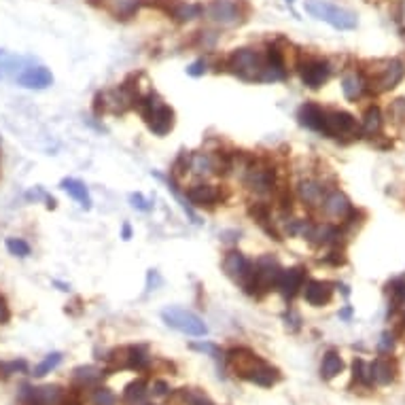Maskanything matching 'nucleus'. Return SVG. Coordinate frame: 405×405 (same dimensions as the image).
Here are the masks:
<instances>
[{
	"label": "nucleus",
	"instance_id": "58836bf2",
	"mask_svg": "<svg viewBox=\"0 0 405 405\" xmlns=\"http://www.w3.org/2000/svg\"><path fill=\"white\" fill-rule=\"evenodd\" d=\"M7 248H9L11 255H15V257H28L30 255V244L26 240H22V238H9L7 240Z\"/></svg>",
	"mask_w": 405,
	"mask_h": 405
},
{
	"label": "nucleus",
	"instance_id": "dca6fc26",
	"mask_svg": "<svg viewBox=\"0 0 405 405\" xmlns=\"http://www.w3.org/2000/svg\"><path fill=\"white\" fill-rule=\"evenodd\" d=\"M303 282H306V270L303 268H289V270L280 272V278L276 282V291L284 299H293L303 289Z\"/></svg>",
	"mask_w": 405,
	"mask_h": 405
},
{
	"label": "nucleus",
	"instance_id": "b1692460",
	"mask_svg": "<svg viewBox=\"0 0 405 405\" xmlns=\"http://www.w3.org/2000/svg\"><path fill=\"white\" fill-rule=\"evenodd\" d=\"M142 5H144L142 0H109V3H107L109 13H111L115 20H121V22L132 20V17L138 13V9H140Z\"/></svg>",
	"mask_w": 405,
	"mask_h": 405
},
{
	"label": "nucleus",
	"instance_id": "8fccbe9b",
	"mask_svg": "<svg viewBox=\"0 0 405 405\" xmlns=\"http://www.w3.org/2000/svg\"><path fill=\"white\" fill-rule=\"evenodd\" d=\"M153 395H158V397H166V395H170V386H168V382H164V380H155V382H153Z\"/></svg>",
	"mask_w": 405,
	"mask_h": 405
},
{
	"label": "nucleus",
	"instance_id": "e433bc0d",
	"mask_svg": "<svg viewBox=\"0 0 405 405\" xmlns=\"http://www.w3.org/2000/svg\"><path fill=\"white\" fill-rule=\"evenodd\" d=\"M91 405H117V397L111 388L95 386L91 392Z\"/></svg>",
	"mask_w": 405,
	"mask_h": 405
},
{
	"label": "nucleus",
	"instance_id": "0eeeda50",
	"mask_svg": "<svg viewBox=\"0 0 405 405\" xmlns=\"http://www.w3.org/2000/svg\"><path fill=\"white\" fill-rule=\"evenodd\" d=\"M244 185L257 195H270L276 191V170L268 162H248L244 166Z\"/></svg>",
	"mask_w": 405,
	"mask_h": 405
},
{
	"label": "nucleus",
	"instance_id": "bb28decb",
	"mask_svg": "<svg viewBox=\"0 0 405 405\" xmlns=\"http://www.w3.org/2000/svg\"><path fill=\"white\" fill-rule=\"evenodd\" d=\"M280 380H282V374H280V369L272 367L270 363L261 365V367H259L255 374H252V376L248 378V382L257 384V386H266V388H270V386L278 384Z\"/></svg>",
	"mask_w": 405,
	"mask_h": 405
},
{
	"label": "nucleus",
	"instance_id": "9b49d317",
	"mask_svg": "<svg viewBox=\"0 0 405 405\" xmlns=\"http://www.w3.org/2000/svg\"><path fill=\"white\" fill-rule=\"evenodd\" d=\"M297 70H299V77H301V83L310 87V89H319L323 87L329 77H331V66L327 60L323 58H306L297 64Z\"/></svg>",
	"mask_w": 405,
	"mask_h": 405
},
{
	"label": "nucleus",
	"instance_id": "aec40b11",
	"mask_svg": "<svg viewBox=\"0 0 405 405\" xmlns=\"http://www.w3.org/2000/svg\"><path fill=\"white\" fill-rule=\"evenodd\" d=\"M297 119L303 128H308L312 132H321L323 134V125H325V109H321L314 102H306L301 105L297 111Z\"/></svg>",
	"mask_w": 405,
	"mask_h": 405
},
{
	"label": "nucleus",
	"instance_id": "4c0bfd02",
	"mask_svg": "<svg viewBox=\"0 0 405 405\" xmlns=\"http://www.w3.org/2000/svg\"><path fill=\"white\" fill-rule=\"evenodd\" d=\"M388 119L395 123V125H401L405 123V98H397L388 105Z\"/></svg>",
	"mask_w": 405,
	"mask_h": 405
},
{
	"label": "nucleus",
	"instance_id": "4be33fe9",
	"mask_svg": "<svg viewBox=\"0 0 405 405\" xmlns=\"http://www.w3.org/2000/svg\"><path fill=\"white\" fill-rule=\"evenodd\" d=\"M342 91L346 95V100L354 102V100H359L365 91H367V83L363 79V75L359 70H350L342 77Z\"/></svg>",
	"mask_w": 405,
	"mask_h": 405
},
{
	"label": "nucleus",
	"instance_id": "f257e3e1",
	"mask_svg": "<svg viewBox=\"0 0 405 405\" xmlns=\"http://www.w3.org/2000/svg\"><path fill=\"white\" fill-rule=\"evenodd\" d=\"M136 107L140 109L142 119L146 121L148 130L153 132L155 136H166L168 132H172L174 128V111L164 102V100L158 93H146V95H138Z\"/></svg>",
	"mask_w": 405,
	"mask_h": 405
},
{
	"label": "nucleus",
	"instance_id": "f03ea898",
	"mask_svg": "<svg viewBox=\"0 0 405 405\" xmlns=\"http://www.w3.org/2000/svg\"><path fill=\"white\" fill-rule=\"evenodd\" d=\"M369 66L372 68H361L359 72L363 75L367 87H372L378 93L395 89L403 81V77H405V64L401 60H397V58L376 60Z\"/></svg>",
	"mask_w": 405,
	"mask_h": 405
},
{
	"label": "nucleus",
	"instance_id": "5fc2aeb1",
	"mask_svg": "<svg viewBox=\"0 0 405 405\" xmlns=\"http://www.w3.org/2000/svg\"><path fill=\"white\" fill-rule=\"evenodd\" d=\"M293 3H295V0H286V5H289V7H293Z\"/></svg>",
	"mask_w": 405,
	"mask_h": 405
},
{
	"label": "nucleus",
	"instance_id": "49530a36",
	"mask_svg": "<svg viewBox=\"0 0 405 405\" xmlns=\"http://www.w3.org/2000/svg\"><path fill=\"white\" fill-rule=\"evenodd\" d=\"M199 34V45L204 47V49H213L217 45V34L215 32H197Z\"/></svg>",
	"mask_w": 405,
	"mask_h": 405
},
{
	"label": "nucleus",
	"instance_id": "393cba45",
	"mask_svg": "<svg viewBox=\"0 0 405 405\" xmlns=\"http://www.w3.org/2000/svg\"><path fill=\"white\" fill-rule=\"evenodd\" d=\"M204 13V7L197 5V3H185V0H178V3L172 7L170 15L178 22V24H187V22H193L197 17H201Z\"/></svg>",
	"mask_w": 405,
	"mask_h": 405
},
{
	"label": "nucleus",
	"instance_id": "603ef678",
	"mask_svg": "<svg viewBox=\"0 0 405 405\" xmlns=\"http://www.w3.org/2000/svg\"><path fill=\"white\" fill-rule=\"evenodd\" d=\"M350 316H352V308H350V306H346V308H344V310L339 312V319H344V321H348Z\"/></svg>",
	"mask_w": 405,
	"mask_h": 405
},
{
	"label": "nucleus",
	"instance_id": "09e8293b",
	"mask_svg": "<svg viewBox=\"0 0 405 405\" xmlns=\"http://www.w3.org/2000/svg\"><path fill=\"white\" fill-rule=\"evenodd\" d=\"M187 72L191 75V77H201L206 72V62L204 60H197V62H193L189 68H187Z\"/></svg>",
	"mask_w": 405,
	"mask_h": 405
},
{
	"label": "nucleus",
	"instance_id": "423d86ee",
	"mask_svg": "<svg viewBox=\"0 0 405 405\" xmlns=\"http://www.w3.org/2000/svg\"><path fill=\"white\" fill-rule=\"evenodd\" d=\"M204 15L221 28H236L246 20V5L240 0H213L204 9Z\"/></svg>",
	"mask_w": 405,
	"mask_h": 405
},
{
	"label": "nucleus",
	"instance_id": "f3484780",
	"mask_svg": "<svg viewBox=\"0 0 405 405\" xmlns=\"http://www.w3.org/2000/svg\"><path fill=\"white\" fill-rule=\"evenodd\" d=\"M297 195L299 199L303 201V206H308V208H316L323 204V199L327 195V189L323 183L314 181V178H306V181H301L299 187H297Z\"/></svg>",
	"mask_w": 405,
	"mask_h": 405
},
{
	"label": "nucleus",
	"instance_id": "2eb2a0df",
	"mask_svg": "<svg viewBox=\"0 0 405 405\" xmlns=\"http://www.w3.org/2000/svg\"><path fill=\"white\" fill-rule=\"evenodd\" d=\"M250 268H252V263L244 257V252H240V250H229L227 255L223 257V272L231 280L240 282V286L250 276Z\"/></svg>",
	"mask_w": 405,
	"mask_h": 405
},
{
	"label": "nucleus",
	"instance_id": "a878e982",
	"mask_svg": "<svg viewBox=\"0 0 405 405\" xmlns=\"http://www.w3.org/2000/svg\"><path fill=\"white\" fill-rule=\"evenodd\" d=\"M342 372H344V361L339 357V352L337 350H327L325 357H323V363H321V376L325 380H333Z\"/></svg>",
	"mask_w": 405,
	"mask_h": 405
},
{
	"label": "nucleus",
	"instance_id": "ea45409f",
	"mask_svg": "<svg viewBox=\"0 0 405 405\" xmlns=\"http://www.w3.org/2000/svg\"><path fill=\"white\" fill-rule=\"evenodd\" d=\"M15 405H40L36 395H34V388L32 386H24L15 399Z\"/></svg>",
	"mask_w": 405,
	"mask_h": 405
},
{
	"label": "nucleus",
	"instance_id": "72a5a7b5",
	"mask_svg": "<svg viewBox=\"0 0 405 405\" xmlns=\"http://www.w3.org/2000/svg\"><path fill=\"white\" fill-rule=\"evenodd\" d=\"M34 395L38 399L40 405H60L62 403V397H64V390L60 386H40V388H34Z\"/></svg>",
	"mask_w": 405,
	"mask_h": 405
},
{
	"label": "nucleus",
	"instance_id": "c9c22d12",
	"mask_svg": "<svg viewBox=\"0 0 405 405\" xmlns=\"http://www.w3.org/2000/svg\"><path fill=\"white\" fill-rule=\"evenodd\" d=\"M60 363H62V354H60V352H52V354H47L45 361H43V363H38V365L34 367L32 376H34V378H43V376H47V374H52V372H54Z\"/></svg>",
	"mask_w": 405,
	"mask_h": 405
},
{
	"label": "nucleus",
	"instance_id": "f704fd0d",
	"mask_svg": "<svg viewBox=\"0 0 405 405\" xmlns=\"http://www.w3.org/2000/svg\"><path fill=\"white\" fill-rule=\"evenodd\" d=\"M386 295L390 297L392 310L403 308L405 306V278H392L386 284Z\"/></svg>",
	"mask_w": 405,
	"mask_h": 405
},
{
	"label": "nucleus",
	"instance_id": "6e6552de",
	"mask_svg": "<svg viewBox=\"0 0 405 405\" xmlns=\"http://www.w3.org/2000/svg\"><path fill=\"white\" fill-rule=\"evenodd\" d=\"M223 359H225L227 369L242 380H248L261 365H266V361L259 357V354L248 350V348H231L229 352H225Z\"/></svg>",
	"mask_w": 405,
	"mask_h": 405
},
{
	"label": "nucleus",
	"instance_id": "de8ad7c7",
	"mask_svg": "<svg viewBox=\"0 0 405 405\" xmlns=\"http://www.w3.org/2000/svg\"><path fill=\"white\" fill-rule=\"evenodd\" d=\"M325 261H327V263H331V266H342V263L346 261L344 250H337V248H335V250H331L329 255L325 257Z\"/></svg>",
	"mask_w": 405,
	"mask_h": 405
},
{
	"label": "nucleus",
	"instance_id": "c03bdc74",
	"mask_svg": "<svg viewBox=\"0 0 405 405\" xmlns=\"http://www.w3.org/2000/svg\"><path fill=\"white\" fill-rule=\"evenodd\" d=\"M193 350H201V352H208V354H213V357L219 361V359H223V352L215 346V344H193L191 346Z\"/></svg>",
	"mask_w": 405,
	"mask_h": 405
},
{
	"label": "nucleus",
	"instance_id": "412c9836",
	"mask_svg": "<svg viewBox=\"0 0 405 405\" xmlns=\"http://www.w3.org/2000/svg\"><path fill=\"white\" fill-rule=\"evenodd\" d=\"M170 405H215V403L199 388H178L170 392Z\"/></svg>",
	"mask_w": 405,
	"mask_h": 405
},
{
	"label": "nucleus",
	"instance_id": "a18cd8bd",
	"mask_svg": "<svg viewBox=\"0 0 405 405\" xmlns=\"http://www.w3.org/2000/svg\"><path fill=\"white\" fill-rule=\"evenodd\" d=\"M11 321V310H9V303L5 299V295L0 293V325H7Z\"/></svg>",
	"mask_w": 405,
	"mask_h": 405
},
{
	"label": "nucleus",
	"instance_id": "a211bd4d",
	"mask_svg": "<svg viewBox=\"0 0 405 405\" xmlns=\"http://www.w3.org/2000/svg\"><path fill=\"white\" fill-rule=\"evenodd\" d=\"M369 367H372V380L378 386H388L397 380L399 367H397V361L390 357H378L374 363H369Z\"/></svg>",
	"mask_w": 405,
	"mask_h": 405
},
{
	"label": "nucleus",
	"instance_id": "f8f14e48",
	"mask_svg": "<svg viewBox=\"0 0 405 405\" xmlns=\"http://www.w3.org/2000/svg\"><path fill=\"white\" fill-rule=\"evenodd\" d=\"M187 199L189 204L195 208H215L223 199V193L217 185L211 183H197L187 189Z\"/></svg>",
	"mask_w": 405,
	"mask_h": 405
},
{
	"label": "nucleus",
	"instance_id": "2f4dec72",
	"mask_svg": "<svg viewBox=\"0 0 405 405\" xmlns=\"http://www.w3.org/2000/svg\"><path fill=\"white\" fill-rule=\"evenodd\" d=\"M352 382H357V388H372V367L363 359H354L352 363Z\"/></svg>",
	"mask_w": 405,
	"mask_h": 405
},
{
	"label": "nucleus",
	"instance_id": "1a4fd4ad",
	"mask_svg": "<svg viewBox=\"0 0 405 405\" xmlns=\"http://www.w3.org/2000/svg\"><path fill=\"white\" fill-rule=\"evenodd\" d=\"M162 319L166 321L168 327L181 331V333H187V335H193V337H199V335H206L208 333V327L204 325L197 314L185 310V308H166L162 312Z\"/></svg>",
	"mask_w": 405,
	"mask_h": 405
},
{
	"label": "nucleus",
	"instance_id": "37998d69",
	"mask_svg": "<svg viewBox=\"0 0 405 405\" xmlns=\"http://www.w3.org/2000/svg\"><path fill=\"white\" fill-rule=\"evenodd\" d=\"M284 323H286V329L289 331H299L301 329V316L297 312H293V310H289L284 314Z\"/></svg>",
	"mask_w": 405,
	"mask_h": 405
},
{
	"label": "nucleus",
	"instance_id": "c85d7f7f",
	"mask_svg": "<svg viewBox=\"0 0 405 405\" xmlns=\"http://www.w3.org/2000/svg\"><path fill=\"white\" fill-rule=\"evenodd\" d=\"M62 189H64L68 195H72L83 208H89V206H91L89 191H87V187H85L81 181H77V178H64V181H62Z\"/></svg>",
	"mask_w": 405,
	"mask_h": 405
},
{
	"label": "nucleus",
	"instance_id": "473e14b6",
	"mask_svg": "<svg viewBox=\"0 0 405 405\" xmlns=\"http://www.w3.org/2000/svg\"><path fill=\"white\" fill-rule=\"evenodd\" d=\"M384 119H382V111L378 107H369L363 115V134L365 136H378L382 132Z\"/></svg>",
	"mask_w": 405,
	"mask_h": 405
},
{
	"label": "nucleus",
	"instance_id": "7ed1b4c3",
	"mask_svg": "<svg viewBox=\"0 0 405 405\" xmlns=\"http://www.w3.org/2000/svg\"><path fill=\"white\" fill-rule=\"evenodd\" d=\"M280 272H282V268H280L278 259L272 257V255H263L252 263L250 276L246 278L242 289L252 297H261V295L270 293L272 289H276Z\"/></svg>",
	"mask_w": 405,
	"mask_h": 405
},
{
	"label": "nucleus",
	"instance_id": "cd10ccee",
	"mask_svg": "<svg viewBox=\"0 0 405 405\" xmlns=\"http://www.w3.org/2000/svg\"><path fill=\"white\" fill-rule=\"evenodd\" d=\"M102 376H105V374H100V369L89 367V365H87V367H77L75 374H72V382H75L77 388L85 390V388L95 386L100 380H102Z\"/></svg>",
	"mask_w": 405,
	"mask_h": 405
},
{
	"label": "nucleus",
	"instance_id": "9d476101",
	"mask_svg": "<svg viewBox=\"0 0 405 405\" xmlns=\"http://www.w3.org/2000/svg\"><path fill=\"white\" fill-rule=\"evenodd\" d=\"M323 134L335 140H346L357 136V119L346 111H325Z\"/></svg>",
	"mask_w": 405,
	"mask_h": 405
},
{
	"label": "nucleus",
	"instance_id": "79ce46f5",
	"mask_svg": "<svg viewBox=\"0 0 405 405\" xmlns=\"http://www.w3.org/2000/svg\"><path fill=\"white\" fill-rule=\"evenodd\" d=\"M392 348H395V335L392 333H382V337H380V344H378V350L382 352V354H390L392 352Z\"/></svg>",
	"mask_w": 405,
	"mask_h": 405
},
{
	"label": "nucleus",
	"instance_id": "c756f323",
	"mask_svg": "<svg viewBox=\"0 0 405 405\" xmlns=\"http://www.w3.org/2000/svg\"><path fill=\"white\" fill-rule=\"evenodd\" d=\"M144 399H146V380L144 378H138L125 386V390H123L125 405H142Z\"/></svg>",
	"mask_w": 405,
	"mask_h": 405
},
{
	"label": "nucleus",
	"instance_id": "20e7f679",
	"mask_svg": "<svg viewBox=\"0 0 405 405\" xmlns=\"http://www.w3.org/2000/svg\"><path fill=\"white\" fill-rule=\"evenodd\" d=\"M227 70L244 81H261L263 79V68H266V58L259 54L257 49H236V52L227 58L225 62Z\"/></svg>",
	"mask_w": 405,
	"mask_h": 405
},
{
	"label": "nucleus",
	"instance_id": "7c9ffc66",
	"mask_svg": "<svg viewBox=\"0 0 405 405\" xmlns=\"http://www.w3.org/2000/svg\"><path fill=\"white\" fill-rule=\"evenodd\" d=\"M189 170L193 174H199V176H204V174H213L215 172V155L211 153H195L189 158Z\"/></svg>",
	"mask_w": 405,
	"mask_h": 405
},
{
	"label": "nucleus",
	"instance_id": "39448f33",
	"mask_svg": "<svg viewBox=\"0 0 405 405\" xmlns=\"http://www.w3.org/2000/svg\"><path fill=\"white\" fill-rule=\"evenodd\" d=\"M306 11L314 20H321L335 30H354L359 24L357 13H352L344 7H337L333 3H327V0H308Z\"/></svg>",
	"mask_w": 405,
	"mask_h": 405
},
{
	"label": "nucleus",
	"instance_id": "6ab92c4d",
	"mask_svg": "<svg viewBox=\"0 0 405 405\" xmlns=\"http://www.w3.org/2000/svg\"><path fill=\"white\" fill-rule=\"evenodd\" d=\"M17 83L22 87H28V89H45L54 83V75L45 66H30L17 77Z\"/></svg>",
	"mask_w": 405,
	"mask_h": 405
},
{
	"label": "nucleus",
	"instance_id": "3c124183",
	"mask_svg": "<svg viewBox=\"0 0 405 405\" xmlns=\"http://www.w3.org/2000/svg\"><path fill=\"white\" fill-rule=\"evenodd\" d=\"M130 199H132V204H134L136 208H140V211H148L146 201H144V197H142L140 193H134V195H130Z\"/></svg>",
	"mask_w": 405,
	"mask_h": 405
},
{
	"label": "nucleus",
	"instance_id": "a19ab883",
	"mask_svg": "<svg viewBox=\"0 0 405 405\" xmlns=\"http://www.w3.org/2000/svg\"><path fill=\"white\" fill-rule=\"evenodd\" d=\"M60 405H85L83 403V390L81 388H70L68 392H64V397H62V403Z\"/></svg>",
	"mask_w": 405,
	"mask_h": 405
},
{
	"label": "nucleus",
	"instance_id": "4d7b16f0",
	"mask_svg": "<svg viewBox=\"0 0 405 405\" xmlns=\"http://www.w3.org/2000/svg\"><path fill=\"white\" fill-rule=\"evenodd\" d=\"M403 323H405V314H403Z\"/></svg>",
	"mask_w": 405,
	"mask_h": 405
},
{
	"label": "nucleus",
	"instance_id": "4468645a",
	"mask_svg": "<svg viewBox=\"0 0 405 405\" xmlns=\"http://www.w3.org/2000/svg\"><path fill=\"white\" fill-rule=\"evenodd\" d=\"M321 208L325 211V215H327L329 219H335V221H339V223L354 211V206H352V201L348 199V195L342 193L339 189L327 191V195H325V199H323Z\"/></svg>",
	"mask_w": 405,
	"mask_h": 405
},
{
	"label": "nucleus",
	"instance_id": "ddd939ff",
	"mask_svg": "<svg viewBox=\"0 0 405 405\" xmlns=\"http://www.w3.org/2000/svg\"><path fill=\"white\" fill-rule=\"evenodd\" d=\"M303 299H306L310 306L314 308H323L327 303L333 299V291H335V284L329 282V280H306L303 282Z\"/></svg>",
	"mask_w": 405,
	"mask_h": 405
},
{
	"label": "nucleus",
	"instance_id": "5701e85b",
	"mask_svg": "<svg viewBox=\"0 0 405 405\" xmlns=\"http://www.w3.org/2000/svg\"><path fill=\"white\" fill-rule=\"evenodd\" d=\"M248 215L255 219V223L268 234V236H272L274 240H282L280 238V234L276 231V227L272 225V211H270V206L268 204H263V201H257V204H250V208H248Z\"/></svg>",
	"mask_w": 405,
	"mask_h": 405
},
{
	"label": "nucleus",
	"instance_id": "864d4df0",
	"mask_svg": "<svg viewBox=\"0 0 405 405\" xmlns=\"http://www.w3.org/2000/svg\"><path fill=\"white\" fill-rule=\"evenodd\" d=\"M121 234H123V240H130V238H132V227H130V225L125 223V225H123V231H121Z\"/></svg>",
	"mask_w": 405,
	"mask_h": 405
},
{
	"label": "nucleus",
	"instance_id": "6e6d98bb",
	"mask_svg": "<svg viewBox=\"0 0 405 405\" xmlns=\"http://www.w3.org/2000/svg\"><path fill=\"white\" fill-rule=\"evenodd\" d=\"M89 3H91V5H98V3H100V0H89Z\"/></svg>",
	"mask_w": 405,
	"mask_h": 405
}]
</instances>
